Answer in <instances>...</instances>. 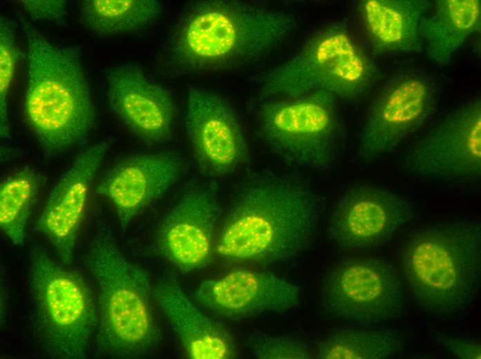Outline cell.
Wrapping results in <instances>:
<instances>
[{
  "mask_svg": "<svg viewBox=\"0 0 481 359\" xmlns=\"http://www.w3.org/2000/svg\"><path fill=\"white\" fill-rule=\"evenodd\" d=\"M294 14L239 1L196 0L178 11L154 66L158 76L196 77L252 65L286 41Z\"/></svg>",
  "mask_w": 481,
  "mask_h": 359,
  "instance_id": "cell-1",
  "label": "cell"
},
{
  "mask_svg": "<svg viewBox=\"0 0 481 359\" xmlns=\"http://www.w3.org/2000/svg\"><path fill=\"white\" fill-rule=\"evenodd\" d=\"M320 212L318 195L303 180L276 173L256 176L236 195L215 252L242 263L292 260L312 246Z\"/></svg>",
  "mask_w": 481,
  "mask_h": 359,
  "instance_id": "cell-2",
  "label": "cell"
},
{
  "mask_svg": "<svg viewBox=\"0 0 481 359\" xmlns=\"http://www.w3.org/2000/svg\"><path fill=\"white\" fill-rule=\"evenodd\" d=\"M21 26L27 53L24 118L47 155L61 153L82 142L95 121L80 50L52 43L26 21Z\"/></svg>",
  "mask_w": 481,
  "mask_h": 359,
  "instance_id": "cell-3",
  "label": "cell"
},
{
  "mask_svg": "<svg viewBox=\"0 0 481 359\" xmlns=\"http://www.w3.org/2000/svg\"><path fill=\"white\" fill-rule=\"evenodd\" d=\"M480 246L478 222L438 221L412 232L399 264L410 295L422 311L450 318L466 309L478 289Z\"/></svg>",
  "mask_w": 481,
  "mask_h": 359,
  "instance_id": "cell-4",
  "label": "cell"
},
{
  "mask_svg": "<svg viewBox=\"0 0 481 359\" xmlns=\"http://www.w3.org/2000/svg\"><path fill=\"white\" fill-rule=\"evenodd\" d=\"M86 264L98 287L95 356L133 358L152 353L161 333L152 307L147 272L119 250L110 229L101 224L92 239Z\"/></svg>",
  "mask_w": 481,
  "mask_h": 359,
  "instance_id": "cell-5",
  "label": "cell"
},
{
  "mask_svg": "<svg viewBox=\"0 0 481 359\" xmlns=\"http://www.w3.org/2000/svg\"><path fill=\"white\" fill-rule=\"evenodd\" d=\"M375 75L370 59L346 26L337 21L321 28L291 59L267 72L260 95L267 100L326 90L353 101L370 89Z\"/></svg>",
  "mask_w": 481,
  "mask_h": 359,
  "instance_id": "cell-6",
  "label": "cell"
},
{
  "mask_svg": "<svg viewBox=\"0 0 481 359\" xmlns=\"http://www.w3.org/2000/svg\"><path fill=\"white\" fill-rule=\"evenodd\" d=\"M29 289L32 335L39 349L57 358H85L96 327L97 302L84 279L35 246Z\"/></svg>",
  "mask_w": 481,
  "mask_h": 359,
  "instance_id": "cell-7",
  "label": "cell"
},
{
  "mask_svg": "<svg viewBox=\"0 0 481 359\" xmlns=\"http://www.w3.org/2000/svg\"><path fill=\"white\" fill-rule=\"evenodd\" d=\"M335 99L332 93L318 90L262 103L258 128L272 153L290 166L330 168L337 153Z\"/></svg>",
  "mask_w": 481,
  "mask_h": 359,
  "instance_id": "cell-8",
  "label": "cell"
},
{
  "mask_svg": "<svg viewBox=\"0 0 481 359\" xmlns=\"http://www.w3.org/2000/svg\"><path fill=\"white\" fill-rule=\"evenodd\" d=\"M403 284L388 262L351 259L336 264L320 284L319 312L328 320L375 324L400 318Z\"/></svg>",
  "mask_w": 481,
  "mask_h": 359,
  "instance_id": "cell-9",
  "label": "cell"
},
{
  "mask_svg": "<svg viewBox=\"0 0 481 359\" xmlns=\"http://www.w3.org/2000/svg\"><path fill=\"white\" fill-rule=\"evenodd\" d=\"M402 167L409 174L451 183L481 177V101L455 109L404 153Z\"/></svg>",
  "mask_w": 481,
  "mask_h": 359,
  "instance_id": "cell-10",
  "label": "cell"
},
{
  "mask_svg": "<svg viewBox=\"0 0 481 359\" xmlns=\"http://www.w3.org/2000/svg\"><path fill=\"white\" fill-rule=\"evenodd\" d=\"M436 97L431 81L417 73L392 79L372 103L360 137L359 153L367 162L393 151L433 114Z\"/></svg>",
  "mask_w": 481,
  "mask_h": 359,
  "instance_id": "cell-11",
  "label": "cell"
},
{
  "mask_svg": "<svg viewBox=\"0 0 481 359\" xmlns=\"http://www.w3.org/2000/svg\"><path fill=\"white\" fill-rule=\"evenodd\" d=\"M185 124L200 170L223 177L248 158L245 135L231 103L220 94L190 87L186 96Z\"/></svg>",
  "mask_w": 481,
  "mask_h": 359,
  "instance_id": "cell-12",
  "label": "cell"
},
{
  "mask_svg": "<svg viewBox=\"0 0 481 359\" xmlns=\"http://www.w3.org/2000/svg\"><path fill=\"white\" fill-rule=\"evenodd\" d=\"M412 204L383 187L358 184L346 189L331 213L328 234L347 249H368L389 240L413 217Z\"/></svg>",
  "mask_w": 481,
  "mask_h": 359,
  "instance_id": "cell-13",
  "label": "cell"
},
{
  "mask_svg": "<svg viewBox=\"0 0 481 359\" xmlns=\"http://www.w3.org/2000/svg\"><path fill=\"white\" fill-rule=\"evenodd\" d=\"M220 211L214 184L189 189L160 224L156 242L162 255L183 272L205 266L211 257Z\"/></svg>",
  "mask_w": 481,
  "mask_h": 359,
  "instance_id": "cell-14",
  "label": "cell"
},
{
  "mask_svg": "<svg viewBox=\"0 0 481 359\" xmlns=\"http://www.w3.org/2000/svg\"><path fill=\"white\" fill-rule=\"evenodd\" d=\"M111 110L140 139L151 144L172 136L176 107L171 93L150 79L139 66L121 64L106 73Z\"/></svg>",
  "mask_w": 481,
  "mask_h": 359,
  "instance_id": "cell-15",
  "label": "cell"
},
{
  "mask_svg": "<svg viewBox=\"0 0 481 359\" xmlns=\"http://www.w3.org/2000/svg\"><path fill=\"white\" fill-rule=\"evenodd\" d=\"M109 147L104 140L77 155L53 187L35 222V229L50 242L64 264L73 261L90 187Z\"/></svg>",
  "mask_w": 481,
  "mask_h": 359,
  "instance_id": "cell-16",
  "label": "cell"
},
{
  "mask_svg": "<svg viewBox=\"0 0 481 359\" xmlns=\"http://www.w3.org/2000/svg\"><path fill=\"white\" fill-rule=\"evenodd\" d=\"M196 297L218 316L236 320L292 309L300 303L301 289L270 273L239 269L203 281Z\"/></svg>",
  "mask_w": 481,
  "mask_h": 359,
  "instance_id": "cell-17",
  "label": "cell"
},
{
  "mask_svg": "<svg viewBox=\"0 0 481 359\" xmlns=\"http://www.w3.org/2000/svg\"><path fill=\"white\" fill-rule=\"evenodd\" d=\"M182 164L176 153L131 155L114 165L95 191L110 201L121 229L126 231L143 209L173 186Z\"/></svg>",
  "mask_w": 481,
  "mask_h": 359,
  "instance_id": "cell-18",
  "label": "cell"
},
{
  "mask_svg": "<svg viewBox=\"0 0 481 359\" xmlns=\"http://www.w3.org/2000/svg\"><path fill=\"white\" fill-rule=\"evenodd\" d=\"M153 297L189 358L237 357L232 336L223 325L207 318L194 305L173 276L167 275L160 279L153 288Z\"/></svg>",
  "mask_w": 481,
  "mask_h": 359,
  "instance_id": "cell-19",
  "label": "cell"
},
{
  "mask_svg": "<svg viewBox=\"0 0 481 359\" xmlns=\"http://www.w3.org/2000/svg\"><path fill=\"white\" fill-rule=\"evenodd\" d=\"M431 6L428 0L361 1L359 12L373 51L420 52L419 25Z\"/></svg>",
  "mask_w": 481,
  "mask_h": 359,
  "instance_id": "cell-20",
  "label": "cell"
},
{
  "mask_svg": "<svg viewBox=\"0 0 481 359\" xmlns=\"http://www.w3.org/2000/svg\"><path fill=\"white\" fill-rule=\"evenodd\" d=\"M480 0H439L435 13L424 17L419 33L428 58L440 66L449 64L480 23Z\"/></svg>",
  "mask_w": 481,
  "mask_h": 359,
  "instance_id": "cell-21",
  "label": "cell"
},
{
  "mask_svg": "<svg viewBox=\"0 0 481 359\" xmlns=\"http://www.w3.org/2000/svg\"><path fill=\"white\" fill-rule=\"evenodd\" d=\"M77 8L82 26L102 37L144 28L162 11L161 3L156 0H84Z\"/></svg>",
  "mask_w": 481,
  "mask_h": 359,
  "instance_id": "cell-22",
  "label": "cell"
},
{
  "mask_svg": "<svg viewBox=\"0 0 481 359\" xmlns=\"http://www.w3.org/2000/svg\"><path fill=\"white\" fill-rule=\"evenodd\" d=\"M404 344L395 330H339L315 342L312 353L321 359H379L393 355Z\"/></svg>",
  "mask_w": 481,
  "mask_h": 359,
  "instance_id": "cell-23",
  "label": "cell"
},
{
  "mask_svg": "<svg viewBox=\"0 0 481 359\" xmlns=\"http://www.w3.org/2000/svg\"><path fill=\"white\" fill-rule=\"evenodd\" d=\"M40 184V175L28 167L18 170L0 184V227L15 245L24 243L26 224Z\"/></svg>",
  "mask_w": 481,
  "mask_h": 359,
  "instance_id": "cell-24",
  "label": "cell"
},
{
  "mask_svg": "<svg viewBox=\"0 0 481 359\" xmlns=\"http://www.w3.org/2000/svg\"><path fill=\"white\" fill-rule=\"evenodd\" d=\"M19 52L15 31L9 19L0 17V134L4 139L10 136L8 118L7 97L16 70Z\"/></svg>",
  "mask_w": 481,
  "mask_h": 359,
  "instance_id": "cell-25",
  "label": "cell"
},
{
  "mask_svg": "<svg viewBox=\"0 0 481 359\" xmlns=\"http://www.w3.org/2000/svg\"><path fill=\"white\" fill-rule=\"evenodd\" d=\"M253 356L261 359H310L312 351L304 341L284 336L253 333L245 339Z\"/></svg>",
  "mask_w": 481,
  "mask_h": 359,
  "instance_id": "cell-26",
  "label": "cell"
},
{
  "mask_svg": "<svg viewBox=\"0 0 481 359\" xmlns=\"http://www.w3.org/2000/svg\"><path fill=\"white\" fill-rule=\"evenodd\" d=\"M19 3L23 12L35 21L62 26L68 16L65 0H23Z\"/></svg>",
  "mask_w": 481,
  "mask_h": 359,
  "instance_id": "cell-27",
  "label": "cell"
},
{
  "mask_svg": "<svg viewBox=\"0 0 481 359\" xmlns=\"http://www.w3.org/2000/svg\"><path fill=\"white\" fill-rule=\"evenodd\" d=\"M437 343L452 351L460 358H480V346L466 338L438 334Z\"/></svg>",
  "mask_w": 481,
  "mask_h": 359,
  "instance_id": "cell-28",
  "label": "cell"
}]
</instances>
